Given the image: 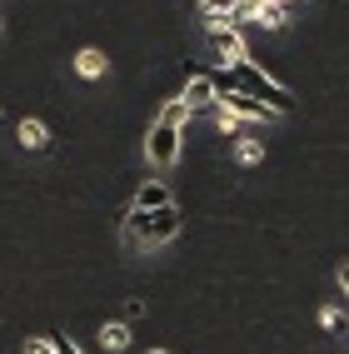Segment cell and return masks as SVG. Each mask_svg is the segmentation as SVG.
Returning a JSON list of instances; mask_svg holds the SVG:
<instances>
[{
    "mask_svg": "<svg viewBox=\"0 0 349 354\" xmlns=\"http://www.w3.org/2000/svg\"><path fill=\"white\" fill-rule=\"evenodd\" d=\"M229 70H235V90L254 95V100H260L270 115H290V110H294V95H290V90L279 85V80H270V70H265L260 60H254V55H249V60H235Z\"/></svg>",
    "mask_w": 349,
    "mask_h": 354,
    "instance_id": "cell-3",
    "label": "cell"
},
{
    "mask_svg": "<svg viewBox=\"0 0 349 354\" xmlns=\"http://www.w3.org/2000/svg\"><path fill=\"white\" fill-rule=\"evenodd\" d=\"M220 105H225L229 115H240V120H270V110L254 100V95H245V90H229V95H220Z\"/></svg>",
    "mask_w": 349,
    "mask_h": 354,
    "instance_id": "cell-5",
    "label": "cell"
},
{
    "mask_svg": "<svg viewBox=\"0 0 349 354\" xmlns=\"http://www.w3.org/2000/svg\"><path fill=\"white\" fill-rule=\"evenodd\" d=\"M215 125H220V130H225V135H235V130H240V125H245V120H240V115H229V110H225V105H215Z\"/></svg>",
    "mask_w": 349,
    "mask_h": 354,
    "instance_id": "cell-13",
    "label": "cell"
},
{
    "mask_svg": "<svg viewBox=\"0 0 349 354\" xmlns=\"http://www.w3.org/2000/svg\"><path fill=\"white\" fill-rule=\"evenodd\" d=\"M235 155H240V165H260L265 160V145H260V140H240Z\"/></svg>",
    "mask_w": 349,
    "mask_h": 354,
    "instance_id": "cell-12",
    "label": "cell"
},
{
    "mask_svg": "<svg viewBox=\"0 0 349 354\" xmlns=\"http://www.w3.org/2000/svg\"><path fill=\"white\" fill-rule=\"evenodd\" d=\"M135 205H140V209L175 205V200H170V185H165V180H145V185H140V195H135Z\"/></svg>",
    "mask_w": 349,
    "mask_h": 354,
    "instance_id": "cell-7",
    "label": "cell"
},
{
    "mask_svg": "<svg viewBox=\"0 0 349 354\" xmlns=\"http://www.w3.org/2000/svg\"><path fill=\"white\" fill-rule=\"evenodd\" d=\"M180 234V209L175 205H160V209H130L125 215V245L130 250H155V245H170Z\"/></svg>",
    "mask_w": 349,
    "mask_h": 354,
    "instance_id": "cell-1",
    "label": "cell"
},
{
    "mask_svg": "<svg viewBox=\"0 0 349 354\" xmlns=\"http://www.w3.org/2000/svg\"><path fill=\"white\" fill-rule=\"evenodd\" d=\"M105 65H110V60H105L100 50H80V55H75V70H80L85 80H100V75H105Z\"/></svg>",
    "mask_w": 349,
    "mask_h": 354,
    "instance_id": "cell-9",
    "label": "cell"
},
{
    "mask_svg": "<svg viewBox=\"0 0 349 354\" xmlns=\"http://www.w3.org/2000/svg\"><path fill=\"white\" fill-rule=\"evenodd\" d=\"M290 20V0H265L260 15H254V26H265V30H279Z\"/></svg>",
    "mask_w": 349,
    "mask_h": 354,
    "instance_id": "cell-8",
    "label": "cell"
},
{
    "mask_svg": "<svg viewBox=\"0 0 349 354\" xmlns=\"http://www.w3.org/2000/svg\"><path fill=\"white\" fill-rule=\"evenodd\" d=\"M185 110H215L220 105V90H215V80H209V70H190V80H185Z\"/></svg>",
    "mask_w": 349,
    "mask_h": 354,
    "instance_id": "cell-4",
    "label": "cell"
},
{
    "mask_svg": "<svg viewBox=\"0 0 349 354\" xmlns=\"http://www.w3.org/2000/svg\"><path fill=\"white\" fill-rule=\"evenodd\" d=\"M50 349H55V354H80V344L65 339V335H50Z\"/></svg>",
    "mask_w": 349,
    "mask_h": 354,
    "instance_id": "cell-14",
    "label": "cell"
},
{
    "mask_svg": "<svg viewBox=\"0 0 349 354\" xmlns=\"http://www.w3.org/2000/svg\"><path fill=\"white\" fill-rule=\"evenodd\" d=\"M339 290L349 295V259H344V265H339Z\"/></svg>",
    "mask_w": 349,
    "mask_h": 354,
    "instance_id": "cell-16",
    "label": "cell"
},
{
    "mask_svg": "<svg viewBox=\"0 0 349 354\" xmlns=\"http://www.w3.org/2000/svg\"><path fill=\"white\" fill-rule=\"evenodd\" d=\"M26 354H55V349H50V339H30V344H26Z\"/></svg>",
    "mask_w": 349,
    "mask_h": 354,
    "instance_id": "cell-15",
    "label": "cell"
},
{
    "mask_svg": "<svg viewBox=\"0 0 349 354\" xmlns=\"http://www.w3.org/2000/svg\"><path fill=\"white\" fill-rule=\"evenodd\" d=\"M185 100H170L165 110H160V120L150 125V140H145V160L155 165V170H170V165L180 160V140H185Z\"/></svg>",
    "mask_w": 349,
    "mask_h": 354,
    "instance_id": "cell-2",
    "label": "cell"
},
{
    "mask_svg": "<svg viewBox=\"0 0 349 354\" xmlns=\"http://www.w3.org/2000/svg\"><path fill=\"white\" fill-rule=\"evenodd\" d=\"M100 349H110V354L130 349V329H125V324H105V329H100Z\"/></svg>",
    "mask_w": 349,
    "mask_h": 354,
    "instance_id": "cell-10",
    "label": "cell"
},
{
    "mask_svg": "<svg viewBox=\"0 0 349 354\" xmlns=\"http://www.w3.org/2000/svg\"><path fill=\"white\" fill-rule=\"evenodd\" d=\"M15 140H20V150H30V155L50 150V130H45L40 120H30V115H26V120L15 125Z\"/></svg>",
    "mask_w": 349,
    "mask_h": 354,
    "instance_id": "cell-6",
    "label": "cell"
},
{
    "mask_svg": "<svg viewBox=\"0 0 349 354\" xmlns=\"http://www.w3.org/2000/svg\"><path fill=\"white\" fill-rule=\"evenodd\" d=\"M150 354H170V349H150Z\"/></svg>",
    "mask_w": 349,
    "mask_h": 354,
    "instance_id": "cell-17",
    "label": "cell"
},
{
    "mask_svg": "<svg viewBox=\"0 0 349 354\" xmlns=\"http://www.w3.org/2000/svg\"><path fill=\"white\" fill-rule=\"evenodd\" d=\"M319 324L330 329V335H349V315L339 310V304H324V310H319Z\"/></svg>",
    "mask_w": 349,
    "mask_h": 354,
    "instance_id": "cell-11",
    "label": "cell"
}]
</instances>
